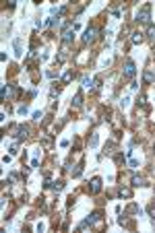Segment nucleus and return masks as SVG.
Returning <instances> with one entry per match:
<instances>
[{"mask_svg": "<svg viewBox=\"0 0 155 233\" xmlns=\"http://www.w3.org/2000/svg\"><path fill=\"white\" fill-rule=\"evenodd\" d=\"M122 74H124L126 79H132V76L137 74V66H134V62H132V60H126V64H124V70H122Z\"/></svg>", "mask_w": 155, "mask_h": 233, "instance_id": "f257e3e1", "label": "nucleus"}, {"mask_svg": "<svg viewBox=\"0 0 155 233\" xmlns=\"http://www.w3.org/2000/svg\"><path fill=\"white\" fill-rule=\"evenodd\" d=\"M95 35H97V29H95V27H87V29H85V33H83V41H85V44H91V41L95 39Z\"/></svg>", "mask_w": 155, "mask_h": 233, "instance_id": "f03ea898", "label": "nucleus"}, {"mask_svg": "<svg viewBox=\"0 0 155 233\" xmlns=\"http://www.w3.org/2000/svg\"><path fill=\"white\" fill-rule=\"evenodd\" d=\"M137 21H139V23H149V4H147V6H143V8L139 11V15H137Z\"/></svg>", "mask_w": 155, "mask_h": 233, "instance_id": "7ed1b4c3", "label": "nucleus"}, {"mask_svg": "<svg viewBox=\"0 0 155 233\" xmlns=\"http://www.w3.org/2000/svg\"><path fill=\"white\" fill-rule=\"evenodd\" d=\"M97 219H99V212H93V215H89V217H87V219H85V221L81 223V225H79V229H85V227L93 225V223H95Z\"/></svg>", "mask_w": 155, "mask_h": 233, "instance_id": "20e7f679", "label": "nucleus"}, {"mask_svg": "<svg viewBox=\"0 0 155 233\" xmlns=\"http://www.w3.org/2000/svg\"><path fill=\"white\" fill-rule=\"evenodd\" d=\"M15 132H17V140H23V138L29 136V128H27V126H17Z\"/></svg>", "mask_w": 155, "mask_h": 233, "instance_id": "39448f33", "label": "nucleus"}, {"mask_svg": "<svg viewBox=\"0 0 155 233\" xmlns=\"http://www.w3.org/2000/svg\"><path fill=\"white\" fill-rule=\"evenodd\" d=\"M12 46H15V54H17V58H21V56H23V47H21V39H19V37H15V41H12Z\"/></svg>", "mask_w": 155, "mask_h": 233, "instance_id": "423d86ee", "label": "nucleus"}, {"mask_svg": "<svg viewBox=\"0 0 155 233\" xmlns=\"http://www.w3.org/2000/svg\"><path fill=\"white\" fill-rule=\"evenodd\" d=\"M99 190H101V180H99V177H93V180H91V192L97 194Z\"/></svg>", "mask_w": 155, "mask_h": 233, "instance_id": "0eeeda50", "label": "nucleus"}, {"mask_svg": "<svg viewBox=\"0 0 155 233\" xmlns=\"http://www.w3.org/2000/svg\"><path fill=\"white\" fill-rule=\"evenodd\" d=\"M93 87H95V81H93L91 76H85L83 79V89H89V91H91Z\"/></svg>", "mask_w": 155, "mask_h": 233, "instance_id": "6e6552de", "label": "nucleus"}, {"mask_svg": "<svg viewBox=\"0 0 155 233\" xmlns=\"http://www.w3.org/2000/svg\"><path fill=\"white\" fill-rule=\"evenodd\" d=\"M130 184H132V186H145L147 182H145V177H141V175H132Z\"/></svg>", "mask_w": 155, "mask_h": 233, "instance_id": "1a4fd4ad", "label": "nucleus"}, {"mask_svg": "<svg viewBox=\"0 0 155 233\" xmlns=\"http://www.w3.org/2000/svg\"><path fill=\"white\" fill-rule=\"evenodd\" d=\"M72 107H83V95H81V93L74 95V99H72Z\"/></svg>", "mask_w": 155, "mask_h": 233, "instance_id": "9d476101", "label": "nucleus"}, {"mask_svg": "<svg viewBox=\"0 0 155 233\" xmlns=\"http://www.w3.org/2000/svg\"><path fill=\"white\" fill-rule=\"evenodd\" d=\"M130 41H132V44H141V41H143V33L134 31V33H132V37H130Z\"/></svg>", "mask_w": 155, "mask_h": 233, "instance_id": "9b49d317", "label": "nucleus"}, {"mask_svg": "<svg viewBox=\"0 0 155 233\" xmlns=\"http://www.w3.org/2000/svg\"><path fill=\"white\" fill-rule=\"evenodd\" d=\"M118 194L122 196V198H130V194H132V192H130V188H120V190H118Z\"/></svg>", "mask_w": 155, "mask_h": 233, "instance_id": "f8f14e48", "label": "nucleus"}, {"mask_svg": "<svg viewBox=\"0 0 155 233\" xmlns=\"http://www.w3.org/2000/svg\"><path fill=\"white\" fill-rule=\"evenodd\" d=\"M72 37H74V31H66V33H62V39H64V44H71Z\"/></svg>", "mask_w": 155, "mask_h": 233, "instance_id": "ddd939ff", "label": "nucleus"}, {"mask_svg": "<svg viewBox=\"0 0 155 233\" xmlns=\"http://www.w3.org/2000/svg\"><path fill=\"white\" fill-rule=\"evenodd\" d=\"M52 188H54V192H60V190H62V188H64V182H54V184H52Z\"/></svg>", "mask_w": 155, "mask_h": 233, "instance_id": "4468645a", "label": "nucleus"}, {"mask_svg": "<svg viewBox=\"0 0 155 233\" xmlns=\"http://www.w3.org/2000/svg\"><path fill=\"white\" fill-rule=\"evenodd\" d=\"M147 37H155V25L149 23V27H147Z\"/></svg>", "mask_w": 155, "mask_h": 233, "instance_id": "2eb2a0df", "label": "nucleus"}, {"mask_svg": "<svg viewBox=\"0 0 155 233\" xmlns=\"http://www.w3.org/2000/svg\"><path fill=\"white\" fill-rule=\"evenodd\" d=\"M145 81H147V83H153L155 81V74L151 72V70H147V72H145Z\"/></svg>", "mask_w": 155, "mask_h": 233, "instance_id": "dca6fc26", "label": "nucleus"}, {"mask_svg": "<svg viewBox=\"0 0 155 233\" xmlns=\"http://www.w3.org/2000/svg\"><path fill=\"white\" fill-rule=\"evenodd\" d=\"M147 212H149V217H151V223L155 225V206H153V204H151V206L147 209Z\"/></svg>", "mask_w": 155, "mask_h": 233, "instance_id": "f3484780", "label": "nucleus"}, {"mask_svg": "<svg viewBox=\"0 0 155 233\" xmlns=\"http://www.w3.org/2000/svg\"><path fill=\"white\" fill-rule=\"evenodd\" d=\"M0 95H2V97H8V95H11V87H8V85H4V87H2V91H0Z\"/></svg>", "mask_w": 155, "mask_h": 233, "instance_id": "a211bd4d", "label": "nucleus"}, {"mask_svg": "<svg viewBox=\"0 0 155 233\" xmlns=\"http://www.w3.org/2000/svg\"><path fill=\"white\" fill-rule=\"evenodd\" d=\"M97 142H99V136H97V134H91V140H89V144H91V147H97Z\"/></svg>", "mask_w": 155, "mask_h": 233, "instance_id": "6ab92c4d", "label": "nucleus"}, {"mask_svg": "<svg viewBox=\"0 0 155 233\" xmlns=\"http://www.w3.org/2000/svg\"><path fill=\"white\" fill-rule=\"evenodd\" d=\"M128 165H130V169H137V167H139V159H134V157H130V161H128Z\"/></svg>", "mask_w": 155, "mask_h": 233, "instance_id": "aec40b11", "label": "nucleus"}, {"mask_svg": "<svg viewBox=\"0 0 155 233\" xmlns=\"http://www.w3.org/2000/svg\"><path fill=\"white\" fill-rule=\"evenodd\" d=\"M62 81H64V83H71V81H72V72H71V70H68V72H64Z\"/></svg>", "mask_w": 155, "mask_h": 233, "instance_id": "412c9836", "label": "nucleus"}, {"mask_svg": "<svg viewBox=\"0 0 155 233\" xmlns=\"http://www.w3.org/2000/svg\"><path fill=\"white\" fill-rule=\"evenodd\" d=\"M41 118H44V114H41V112H33V120H35V122H39Z\"/></svg>", "mask_w": 155, "mask_h": 233, "instance_id": "4be33fe9", "label": "nucleus"}, {"mask_svg": "<svg viewBox=\"0 0 155 233\" xmlns=\"http://www.w3.org/2000/svg\"><path fill=\"white\" fill-rule=\"evenodd\" d=\"M128 103H130V97H124V99L120 101V105H122V107H128Z\"/></svg>", "mask_w": 155, "mask_h": 233, "instance_id": "5701e85b", "label": "nucleus"}, {"mask_svg": "<svg viewBox=\"0 0 155 233\" xmlns=\"http://www.w3.org/2000/svg\"><path fill=\"white\" fill-rule=\"evenodd\" d=\"M147 103V97L145 95H139V105H145Z\"/></svg>", "mask_w": 155, "mask_h": 233, "instance_id": "b1692460", "label": "nucleus"}, {"mask_svg": "<svg viewBox=\"0 0 155 233\" xmlns=\"http://www.w3.org/2000/svg\"><path fill=\"white\" fill-rule=\"evenodd\" d=\"M83 173V169H81V167H77V169H74V171H72V175H74V177H79V175Z\"/></svg>", "mask_w": 155, "mask_h": 233, "instance_id": "393cba45", "label": "nucleus"}, {"mask_svg": "<svg viewBox=\"0 0 155 233\" xmlns=\"http://www.w3.org/2000/svg\"><path fill=\"white\" fill-rule=\"evenodd\" d=\"M17 112H19V114H21V116H25V114H27V107H25V105H21V107H19V109H17Z\"/></svg>", "mask_w": 155, "mask_h": 233, "instance_id": "a878e982", "label": "nucleus"}, {"mask_svg": "<svg viewBox=\"0 0 155 233\" xmlns=\"http://www.w3.org/2000/svg\"><path fill=\"white\" fill-rule=\"evenodd\" d=\"M130 89H132V91H137V89H139V83L132 81V83H130Z\"/></svg>", "mask_w": 155, "mask_h": 233, "instance_id": "bb28decb", "label": "nucleus"}, {"mask_svg": "<svg viewBox=\"0 0 155 233\" xmlns=\"http://www.w3.org/2000/svg\"><path fill=\"white\" fill-rule=\"evenodd\" d=\"M118 223L120 225H126V217H118Z\"/></svg>", "mask_w": 155, "mask_h": 233, "instance_id": "cd10ccee", "label": "nucleus"}, {"mask_svg": "<svg viewBox=\"0 0 155 233\" xmlns=\"http://www.w3.org/2000/svg\"><path fill=\"white\" fill-rule=\"evenodd\" d=\"M17 153H19V151H17V144H12V147H11V155H17Z\"/></svg>", "mask_w": 155, "mask_h": 233, "instance_id": "c85d7f7f", "label": "nucleus"}, {"mask_svg": "<svg viewBox=\"0 0 155 233\" xmlns=\"http://www.w3.org/2000/svg\"><path fill=\"white\" fill-rule=\"evenodd\" d=\"M153 151H155V144H153Z\"/></svg>", "mask_w": 155, "mask_h": 233, "instance_id": "c756f323", "label": "nucleus"}]
</instances>
